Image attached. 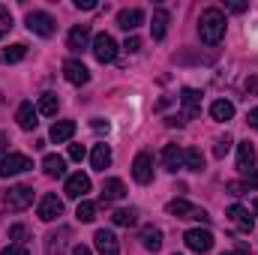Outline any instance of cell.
<instances>
[{
    "instance_id": "6da1fadb",
    "label": "cell",
    "mask_w": 258,
    "mask_h": 255,
    "mask_svg": "<svg viewBox=\"0 0 258 255\" xmlns=\"http://www.w3.org/2000/svg\"><path fill=\"white\" fill-rule=\"evenodd\" d=\"M198 36H201L204 45H219L222 42V36H225V15H222V9L210 6V9L201 12V18H198Z\"/></svg>"
},
{
    "instance_id": "7a4b0ae2",
    "label": "cell",
    "mask_w": 258,
    "mask_h": 255,
    "mask_svg": "<svg viewBox=\"0 0 258 255\" xmlns=\"http://www.w3.org/2000/svg\"><path fill=\"white\" fill-rule=\"evenodd\" d=\"M3 204H6V210H12V213H18V210H27L30 204H33V186H12V189L3 195Z\"/></svg>"
},
{
    "instance_id": "3957f363",
    "label": "cell",
    "mask_w": 258,
    "mask_h": 255,
    "mask_svg": "<svg viewBox=\"0 0 258 255\" xmlns=\"http://www.w3.org/2000/svg\"><path fill=\"white\" fill-rule=\"evenodd\" d=\"M171 216H177V219H195V222H210V216H207V210H201V207H192L189 201H183V198H174V201H168V207H165Z\"/></svg>"
},
{
    "instance_id": "277c9868",
    "label": "cell",
    "mask_w": 258,
    "mask_h": 255,
    "mask_svg": "<svg viewBox=\"0 0 258 255\" xmlns=\"http://www.w3.org/2000/svg\"><path fill=\"white\" fill-rule=\"evenodd\" d=\"M30 168H33V162H30V156H24V153H9V156L0 159V177H12V174L30 171Z\"/></svg>"
},
{
    "instance_id": "5b68a950",
    "label": "cell",
    "mask_w": 258,
    "mask_h": 255,
    "mask_svg": "<svg viewBox=\"0 0 258 255\" xmlns=\"http://www.w3.org/2000/svg\"><path fill=\"white\" fill-rule=\"evenodd\" d=\"M27 27H30V33H36V36H51V33L57 30V21H54L48 12H27Z\"/></svg>"
},
{
    "instance_id": "8992f818",
    "label": "cell",
    "mask_w": 258,
    "mask_h": 255,
    "mask_svg": "<svg viewBox=\"0 0 258 255\" xmlns=\"http://www.w3.org/2000/svg\"><path fill=\"white\" fill-rule=\"evenodd\" d=\"M69 237H72V231H69L66 225L48 231V234H45V255H63L66 246H69Z\"/></svg>"
},
{
    "instance_id": "52a82bcc",
    "label": "cell",
    "mask_w": 258,
    "mask_h": 255,
    "mask_svg": "<svg viewBox=\"0 0 258 255\" xmlns=\"http://www.w3.org/2000/svg\"><path fill=\"white\" fill-rule=\"evenodd\" d=\"M66 48L75 51V54L87 51V48H90V24H75V27L69 30V36H66Z\"/></svg>"
},
{
    "instance_id": "ba28073f",
    "label": "cell",
    "mask_w": 258,
    "mask_h": 255,
    "mask_svg": "<svg viewBox=\"0 0 258 255\" xmlns=\"http://www.w3.org/2000/svg\"><path fill=\"white\" fill-rule=\"evenodd\" d=\"M93 57H96L99 63H111V60L117 57V42H114L108 33H99V36L93 39Z\"/></svg>"
},
{
    "instance_id": "9c48e42d",
    "label": "cell",
    "mask_w": 258,
    "mask_h": 255,
    "mask_svg": "<svg viewBox=\"0 0 258 255\" xmlns=\"http://www.w3.org/2000/svg\"><path fill=\"white\" fill-rule=\"evenodd\" d=\"M183 240H186V246H189L192 252H210V249H213V234H210L207 228H189V231L183 234Z\"/></svg>"
},
{
    "instance_id": "30bf717a",
    "label": "cell",
    "mask_w": 258,
    "mask_h": 255,
    "mask_svg": "<svg viewBox=\"0 0 258 255\" xmlns=\"http://www.w3.org/2000/svg\"><path fill=\"white\" fill-rule=\"evenodd\" d=\"M39 219L42 222H54L57 216H63V201L57 198V195H42V201H39Z\"/></svg>"
},
{
    "instance_id": "8fae6325",
    "label": "cell",
    "mask_w": 258,
    "mask_h": 255,
    "mask_svg": "<svg viewBox=\"0 0 258 255\" xmlns=\"http://www.w3.org/2000/svg\"><path fill=\"white\" fill-rule=\"evenodd\" d=\"M180 105H183V120H195L198 114H201V93L192 90V87H186L183 93H180Z\"/></svg>"
},
{
    "instance_id": "7c38bea8",
    "label": "cell",
    "mask_w": 258,
    "mask_h": 255,
    "mask_svg": "<svg viewBox=\"0 0 258 255\" xmlns=\"http://www.w3.org/2000/svg\"><path fill=\"white\" fill-rule=\"evenodd\" d=\"M132 177L138 183H150L153 180V156L150 153H138L132 162Z\"/></svg>"
},
{
    "instance_id": "4fadbf2b",
    "label": "cell",
    "mask_w": 258,
    "mask_h": 255,
    "mask_svg": "<svg viewBox=\"0 0 258 255\" xmlns=\"http://www.w3.org/2000/svg\"><path fill=\"white\" fill-rule=\"evenodd\" d=\"M63 78L69 81V84H87L90 81V69L81 63V60H66L63 63Z\"/></svg>"
},
{
    "instance_id": "5bb4252c",
    "label": "cell",
    "mask_w": 258,
    "mask_h": 255,
    "mask_svg": "<svg viewBox=\"0 0 258 255\" xmlns=\"http://www.w3.org/2000/svg\"><path fill=\"white\" fill-rule=\"evenodd\" d=\"M66 198H84L87 192H90V177L87 174H72V177H66Z\"/></svg>"
},
{
    "instance_id": "9a60e30c",
    "label": "cell",
    "mask_w": 258,
    "mask_h": 255,
    "mask_svg": "<svg viewBox=\"0 0 258 255\" xmlns=\"http://www.w3.org/2000/svg\"><path fill=\"white\" fill-rule=\"evenodd\" d=\"M93 243H96V249H99V255H120V246H117V237H114L111 231H105V228H99V231L93 234Z\"/></svg>"
},
{
    "instance_id": "2e32d148",
    "label": "cell",
    "mask_w": 258,
    "mask_h": 255,
    "mask_svg": "<svg viewBox=\"0 0 258 255\" xmlns=\"http://www.w3.org/2000/svg\"><path fill=\"white\" fill-rule=\"evenodd\" d=\"M228 219H231L240 231H252V228H255V219L249 216V210H246L243 204H231V207H228Z\"/></svg>"
},
{
    "instance_id": "e0dca14e",
    "label": "cell",
    "mask_w": 258,
    "mask_h": 255,
    "mask_svg": "<svg viewBox=\"0 0 258 255\" xmlns=\"http://www.w3.org/2000/svg\"><path fill=\"white\" fill-rule=\"evenodd\" d=\"M36 117H39V111L33 108V102H21V105H18V114H15V120H18V126L24 129V132L36 129V123H39Z\"/></svg>"
},
{
    "instance_id": "ac0fdd59",
    "label": "cell",
    "mask_w": 258,
    "mask_h": 255,
    "mask_svg": "<svg viewBox=\"0 0 258 255\" xmlns=\"http://www.w3.org/2000/svg\"><path fill=\"white\" fill-rule=\"evenodd\" d=\"M168 21H171V15H168V9H153V21H150V33H153V39H165V33H168Z\"/></svg>"
},
{
    "instance_id": "d6986e66",
    "label": "cell",
    "mask_w": 258,
    "mask_h": 255,
    "mask_svg": "<svg viewBox=\"0 0 258 255\" xmlns=\"http://www.w3.org/2000/svg\"><path fill=\"white\" fill-rule=\"evenodd\" d=\"M225 189L231 195H243L249 189H258V171H243V180H231V183H225Z\"/></svg>"
},
{
    "instance_id": "ffe728a7",
    "label": "cell",
    "mask_w": 258,
    "mask_h": 255,
    "mask_svg": "<svg viewBox=\"0 0 258 255\" xmlns=\"http://www.w3.org/2000/svg\"><path fill=\"white\" fill-rule=\"evenodd\" d=\"M141 243H144L147 252H159L162 249V231L156 225H144L141 228Z\"/></svg>"
},
{
    "instance_id": "44dd1931",
    "label": "cell",
    "mask_w": 258,
    "mask_h": 255,
    "mask_svg": "<svg viewBox=\"0 0 258 255\" xmlns=\"http://www.w3.org/2000/svg\"><path fill=\"white\" fill-rule=\"evenodd\" d=\"M252 165H255V147H252V141H240L237 144V168L249 171Z\"/></svg>"
},
{
    "instance_id": "7402d4cb",
    "label": "cell",
    "mask_w": 258,
    "mask_h": 255,
    "mask_svg": "<svg viewBox=\"0 0 258 255\" xmlns=\"http://www.w3.org/2000/svg\"><path fill=\"white\" fill-rule=\"evenodd\" d=\"M42 171H45L48 177H63L66 174V159L57 156V153H48V156L42 159Z\"/></svg>"
},
{
    "instance_id": "603a6c76",
    "label": "cell",
    "mask_w": 258,
    "mask_h": 255,
    "mask_svg": "<svg viewBox=\"0 0 258 255\" xmlns=\"http://www.w3.org/2000/svg\"><path fill=\"white\" fill-rule=\"evenodd\" d=\"M90 165H93L96 171H105V168L111 165V147H108V144H96L93 153H90Z\"/></svg>"
},
{
    "instance_id": "cb8c5ba5",
    "label": "cell",
    "mask_w": 258,
    "mask_h": 255,
    "mask_svg": "<svg viewBox=\"0 0 258 255\" xmlns=\"http://www.w3.org/2000/svg\"><path fill=\"white\" fill-rule=\"evenodd\" d=\"M141 21H144L141 9H120L117 12V27H123V30H135Z\"/></svg>"
},
{
    "instance_id": "d4e9b609",
    "label": "cell",
    "mask_w": 258,
    "mask_h": 255,
    "mask_svg": "<svg viewBox=\"0 0 258 255\" xmlns=\"http://www.w3.org/2000/svg\"><path fill=\"white\" fill-rule=\"evenodd\" d=\"M123 195H126L123 180H117V177H108V180L102 183V201H120Z\"/></svg>"
},
{
    "instance_id": "484cf974",
    "label": "cell",
    "mask_w": 258,
    "mask_h": 255,
    "mask_svg": "<svg viewBox=\"0 0 258 255\" xmlns=\"http://www.w3.org/2000/svg\"><path fill=\"white\" fill-rule=\"evenodd\" d=\"M51 141L54 144H63V141H69L72 135H75V120H57L54 126H51Z\"/></svg>"
},
{
    "instance_id": "4316f807",
    "label": "cell",
    "mask_w": 258,
    "mask_h": 255,
    "mask_svg": "<svg viewBox=\"0 0 258 255\" xmlns=\"http://www.w3.org/2000/svg\"><path fill=\"white\" fill-rule=\"evenodd\" d=\"M162 162H165V168H168V171L183 168V150H180L177 144H168V147L162 150Z\"/></svg>"
},
{
    "instance_id": "83f0119b",
    "label": "cell",
    "mask_w": 258,
    "mask_h": 255,
    "mask_svg": "<svg viewBox=\"0 0 258 255\" xmlns=\"http://www.w3.org/2000/svg\"><path fill=\"white\" fill-rule=\"evenodd\" d=\"M210 117H213V120H219V123H225V120H231V117H234V105H231L228 99H216V102L210 105Z\"/></svg>"
},
{
    "instance_id": "f1b7e54d",
    "label": "cell",
    "mask_w": 258,
    "mask_h": 255,
    "mask_svg": "<svg viewBox=\"0 0 258 255\" xmlns=\"http://www.w3.org/2000/svg\"><path fill=\"white\" fill-rule=\"evenodd\" d=\"M24 57H27V45H24V42H15V45H9V48L0 51V60H3V63H18V60H24Z\"/></svg>"
},
{
    "instance_id": "f546056e",
    "label": "cell",
    "mask_w": 258,
    "mask_h": 255,
    "mask_svg": "<svg viewBox=\"0 0 258 255\" xmlns=\"http://www.w3.org/2000/svg\"><path fill=\"white\" fill-rule=\"evenodd\" d=\"M111 222L129 228V225H135V222H138V210H135V207H120V210H114V213H111Z\"/></svg>"
},
{
    "instance_id": "4dcf8cb0",
    "label": "cell",
    "mask_w": 258,
    "mask_h": 255,
    "mask_svg": "<svg viewBox=\"0 0 258 255\" xmlns=\"http://www.w3.org/2000/svg\"><path fill=\"white\" fill-rule=\"evenodd\" d=\"M183 168H189V171H204V153H201L198 147L183 150Z\"/></svg>"
},
{
    "instance_id": "1f68e13d",
    "label": "cell",
    "mask_w": 258,
    "mask_h": 255,
    "mask_svg": "<svg viewBox=\"0 0 258 255\" xmlns=\"http://www.w3.org/2000/svg\"><path fill=\"white\" fill-rule=\"evenodd\" d=\"M57 105H60V102H57V93H42V96H39L36 111H39V114H45V117H54V114H57Z\"/></svg>"
},
{
    "instance_id": "d6a6232c",
    "label": "cell",
    "mask_w": 258,
    "mask_h": 255,
    "mask_svg": "<svg viewBox=\"0 0 258 255\" xmlns=\"http://www.w3.org/2000/svg\"><path fill=\"white\" fill-rule=\"evenodd\" d=\"M75 216H78V222H93L96 219V204L93 201H81L78 210H75Z\"/></svg>"
},
{
    "instance_id": "836d02e7",
    "label": "cell",
    "mask_w": 258,
    "mask_h": 255,
    "mask_svg": "<svg viewBox=\"0 0 258 255\" xmlns=\"http://www.w3.org/2000/svg\"><path fill=\"white\" fill-rule=\"evenodd\" d=\"M9 240H15L18 246H24V240H30V228L27 225H12L9 228Z\"/></svg>"
},
{
    "instance_id": "e575fe53",
    "label": "cell",
    "mask_w": 258,
    "mask_h": 255,
    "mask_svg": "<svg viewBox=\"0 0 258 255\" xmlns=\"http://www.w3.org/2000/svg\"><path fill=\"white\" fill-rule=\"evenodd\" d=\"M231 144H234V141H231V135H222V138H216V144H213V156H216V159H222V156L231 150Z\"/></svg>"
},
{
    "instance_id": "d590c367",
    "label": "cell",
    "mask_w": 258,
    "mask_h": 255,
    "mask_svg": "<svg viewBox=\"0 0 258 255\" xmlns=\"http://www.w3.org/2000/svg\"><path fill=\"white\" fill-rule=\"evenodd\" d=\"M9 30H12V12H9L6 6H0V39H3Z\"/></svg>"
},
{
    "instance_id": "8d00e7d4",
    "label": "cell",
    "mask_w": 258,
    "mask_h": 255,
    "mask_svg": "<svg viewBox=\"0 0 258 255\" xmlns=\"http://www.w3.org/2000/svg\"><path fill=\"white\" fill-rule=\"evenodd\" d=\"M243 93H246V96H258V75H249V78L243 81Z\"/></svg>"
},
{
    "instance_id": "74e56055",
    "label": "cell",
    "mask_w": 258,
    "mask_h": 255,
    "mask_svg": "<svg viewBox=\"0 0 258 255\" xmlns=\"http://www.w3.org/2000/svg\"><path fill=\"white\" fill-rule=\"evenodd\" d=\"M87 156V150L81 147V144H69V159H75V162H81Z\"/></svg>"
},
{
    "instance_id": "f35d334b",
    "label": "cell",
    "mask_w": 258,
    "mask_h": 255,
    "mask_svg": "<svg viewBox=\"0 0 258 255\" xmlns=\"http://www.w3.org/2000/svg\"><path fill=\"white\" fill-rule=\"evenodd\" d=\"M123 48H126L129 54H135V51L141 48V39H138V36H129L126 42H123Z\"/></svg>"
},
{
    "instance_id": "ab89813d",
    "label": "cell",
    "mask_w": 258,
    "mask_h": 255,
    "mask_svg": "<svg viewBox=\"0 0 258 255\" xmlns=\"http://www.w3.org/2000/svg\"><path fill=\"white\" fill-rule=\"evenodd\" d=\"M3 255H30L24 246H18V243H9L6 249H3Z\"/></svg>"
},
{
    "instance_id": "60d3db41",
    "label": "cell",
    "mask_w": 258,
    "mask_h": 255,
    "mask_svg": "<svg viewBox=\"0 0 258 255\" xmlns=\"http://www.w3.org/2000/svg\"><path fill=\"white\" fill-rule=\"evenodd\" d=\"M3 156H9V138H6V132H0V159Z\"/></svg>"
},
{
    "instance_id": "b9f144b4",
    "label": "cell",
    "mask_w": 258,
    "mask_h": 255,
    "mask_svg": "<svg viewBox=\"0 0 258 255\" xmlns=\"http://www.w3.org/2000/svg\"><path fill=\"white\" fill-rule=\"evenodd\" d=\"M75 6H78V9H96L93 0H75Z\"/></svg>"
},
{
    "instance_id": "7bdbcfd3",
    "label": "cell",
    "mask_w": 258,
    "mask_h": 255,
    "mask_svg": "<svg viewBox=\"0 0 258 255\" xmlns=\"http://www.w3.org/2000/svg\"><path fill=\"white\" fill-rule=\"evenodd\" d=\"M246 120H249V126H255V129H258V108H252V111L246 114Z\"/></svg>"
},
{
    "instance_id": "ee69618b",
    "label": "cell",
    "mask_w": 258,
    "mask_h": 255,
    "mask_svg": "<svg viewBox=\"0 0 258 255\" xmlns=\"http://www.w3.org/2000/svg\"><path fill=\"white\" fill-rule=\"evenodd\" d=\"M228 12H246V3H228Z\"/></svg>"
},
{
    "instance_id": "f6af8a7d",
    "label": "cell",
    "mask_w": 258,
    "mask_h": 255,
    "mask_svg": "<svg viewBox=\"0 0 258 255\" xmlns=\"http://www.w3.org/2000/svg\"><path fill=\"white\" fill-rule=\"evenodd\" d=\"M72 255H93V252H90V249H87V246H81V243H78V246H75V249H72Z\"/></svg>"
},
{
    "instance_id": "bcb514c9",
    "label": "cell",
    "mask_w": 258,
    "mask_h": 255,
    "mask_svg": "<svg viewBox=\"0 0 258 255\" xmlns=\"http://www.w3.org/2000/svg\"><path fill=\"white\" fill-rule=\"evenodd\" d=\"M222 255H249V249H246V246H237L234 252H222Z\"/></svg>"
},
{
    "instance_id": "7dc6e473",
    "label": "cell",
    "mask_w": 258,
    "mask_h": 255,
    "mask_svg": "<svg viewBox=\"0 0 258 255\" xmlns=\"http://www.w3.org/2000/svg\"><path fill=\"white\" fill-rule=\"evenodd\" d=\"M255 216H258V198H255Z\"/></svg>"
},
{
    "instance_id": "c3c4849f",
    "label": "cell",
    "mask_w": 258,
    "mask_h": 255,
    "mask_svg": "<svg viewBox=\"0 0 258 255\" xmlns=\"http://www.w3.org/2000/svg\"><path fill=\"white\" fill-rule=\"evenodd\" d=\"M174 255H177V252H174Z\"/></svg>"
}]
</instances>
